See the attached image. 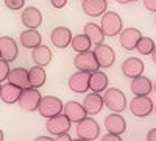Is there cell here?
I'll use <instances>...</instances> for the list:
<instances>
[{
    "mask_svg": "<svg viewBox=\"0 0 156 141\" xmlns=\"http://www.w3.org/2000/svg\"><path fill=\"white\" fill-rule=\"evenodd\" d=\"M36 141H51V138L50 136H37Z\"/></svg>",
    "mask_w": 156,
    "mask_h": 141,
    "instance_id": "cell-38",
    "label": "cell"
},
{
    "mask_svg": "<svg viewBox=\"0 0 156 141\" xmlns=\"http://www.w3.org/2000/svg\"><path fill=\"white\" fill-rule=\"evenodd\" d=\"M108 82H109L108 75L100 69L89 74V89H92V91H95V93L105 91V89L108 88Z\"/></svg>",
    "mask_w": 156,
    "mask_h": 141,
    "instance_id": "cell-22",
    "label": "cell"
},
{
    "mask_svg": "<svg viewBox=\"0 0 156 141\" xmlns=\"http://www.w3.org/2000/svg\"><path fill=\"white\" fill-rule=\"evenodd\" d=\"M89 74L84 71H78L69 77V89L73 93H86L89 89Z\"/></svg>",
    "mask_w": 156,
    "mask_h": 141,
    "instance_id": "cell-12",
    "label": "cell"
},
{
    "mask_svg": "<svg viewBox=\"0 0 156 141\" xmlns=\"http://www.w3.org/2000/svg\"><path fill=\"white\" fill-rule=\"evenodd\" d=\"M22 24L27 28H37L42 24V14L36 6H28L22 11Z\"/></svg>",
    "mask_w": 156,
    "mask_h": 141,
    "instance_id": "cell-18",
    "label": "cell"
},
{
    "mask_svg": "<svg viewBox=\"0 0 156 141\" xmlns=\"http://www.w3.org/2000/svg\"><path fill=\"white\" fill-rule=\"evenodd\" d=\"M129 89L134 96H148L153 91V83L150 79L144 75H137L134 79H131V85H129Z\"/></svg>",
    "mask_w": 156,
    "mask_h": 141,
    "instance_id": "cell-15",
    "label": "cell"
},
{
    "mask_svg": "<svg viewBox=\"0 0 156 141\" xmlns=\"http://www.w3.org/2000/svg\"><path fill=\"white\" fill-rule=\"evenodd\" d=\"M153 89H154V93H156V85H154V88H153Z\"/></svg>",
    "mask_w": 156,
    "mask_h": 141,
    "instance_id": "cell-41",
    "label": "cell"
},
{
    "mask_svg": "<svg viewBox=\"0 0 156 141\" xmlns=\"http://www.w3.org/2000/svg\"><path fill=\"white\" fill-rule=\"evenodd\" d=\"M19 41H20V44H22L23 47L34 49L36 46L42 44V36H41V33H39L36 28H27L25 32L20 33Z\"/></svg>",
    "mask_w": 156,
    "mask_h": 141,
    "instance_id": "cell-23",
    "label": "cell"
},
{
    "mask_svg": "<svg viewBox=\"0 0 156 141\" xmlns=\"http://www.w3.org/2000/svg\"><path fill=\"white\" fill-rule=\"evenodd\" d=\"M19 55V49H17V43L9 36H2L0 38V58L11 63L17 60Z\"/></svg>",
    "mask_w": 156,
    "mask_h": 141,
    "instance_id": "cell-10",
    "label": "cell"
},
{
    "mask_svg": "<svg viewBox=\"0 0 156 141\" xmlns=\"http://www.w3.org/2000/svg\"><path fill=\"white\" fill-rule=\"evenodd\" d=\"M70 46L72 49L75 50V52H84V50H89L90 47H92V44H90L89 38L83 33V35H76V36H72V41H70Z\"/></svg>",
    "mask_w": 156,
    "mask_h": 141,
    "instance_id": "cell-28",
    "label": "cell"
},
{
    "mask_svg": "<svg viewBox=\"0 0 156 141\" xmlns=\"http://www.w3.org/2000/svg\"><path fill=\"white\" fill-rule=\"evenodd\" d=\"M94 55L98 61L100 68H111L115 61V52L112 50L111 46H108L105 43L94 46Z\"/></svg>",
    "mask_w": 156,
    "mask_h": 141,
    "instance_id": "cell-9",
    "label": "cell"
},
{
    "mask_svg": "<svg viewBox=\"0 0 156 141\" xmlns=\"http://www.w3.org/2000/svg\"><path fill=\"white\" fill-rule=\"evenodd\" d=\"M154 49V41L151 38H147V36H140V39L137 41L136 44V50L140 54V55H150Z\"/></svg>",
    "mask_w": 156,
    "mask_h": 141,
    "instance_id": "cell-29",
    "label": "cell"
},
{
    "mask_svg": "<svg viewBox=\"0 0 156 141\" xmlns=\"http://www.w3.org/2000/svg\"><path fill=\"white\" fill-rule=\"evenodd\" d=\"M31 57H33V61L36 63L37 66L44 68V66L50 65V61H51V50L47 46H44V44H39V46H36L33 49Z\"/></svg>",
    "mask_w": 156,
    "mask_h": 141,
    "instance_id": "cell-25",
    "label": "cell"
},
{
    "mask_svg": "<svg viewBox=\"0 0 156 141\" xmlns=\"http://www.w3.org/2000/svg\"><path fill=\"white\" fill-rule=\"evenodd\" d=\"M23 3H25V0H5L6 8L12 9V11H17V9L23 8Z\"/></svg>",
    "mask_w": 156,
    "mask_h": 141,
    "instance_id": "cell-31",
    "label": "cell"
},
{
    "mask_svg": "<svg viewBox=\"0 0 156 141\" xmlns=\"http://www.w3.org/2000/svg\"><path fill=\"white\" fill-rule=\"evenodd\" d=\"M62 113L70 119V122H78L83 118H86L84 107L80 104V102H75V100H69L67 104H64L62 105Z\"/></svg>",
    "mask_w": 156,
    "mask_h": 141,
    "instance_id": "cell-16",
    "label": "cell"
},
{
    "mask_svg": "<svg viewBox=\"0 0 156 141\" xmlns=\"http://www.w3.org/2000/svg\"><path fill=\"white\" fill-rule=\"evenodd\" d=\"M50 39H51V44H53L56 49H66V47L70 46L72 32L67 27H56V28L51 30Z\"/></svg>",
    "mask_w": 156,
    "mask_h": 141,
    "instance_id": "cell-13",
    "label": "cell"
},
{
    "mask_svg": "<svg viewBox=\"0 0 156 141\" xmlns=\"http://www.w3.org/2000/svg\"><path fill=\"white\" fill-rule=\"evenodd\" d=\"M153 100L148 96H136L131 99V104H129V110L134 116L137 118H145L153 111Z\"/></svg>",
    "mask_w": 156,
    "mask_h": 141,
    "instance_id": "cell-8",
    "label": "cell"
},
{
    "mask_svg": "<svg viewBox=\"0 0 156 141\" xmlns=\"http://www.w3.org/2000/svg\"><path fill=\"white\" fill-rule=\"evenodd\" d=\"M101 97H103V105H106V108L111 110L112 113H122L126 108V97L123 91L117 88L105 89V94Z\"/></svg>",
    "mask_w": 156,
    "mask_h": 141,
    "instance_id": "cell-2",
    "label": "cell"
},
{
    "mask_svg": "<svg viewBox=\"0 0 156 141\" xmlns=\"http://www.w3.org/2000/svg\"><path fill=\"white\" fill-rule=\"evenodd\" d=\"M122 17L114 11H105L101 14V20H100V28L103 32V35L108 38H114L122 32Z\"/></svg>",
    "mask_w": 156,
    "mask_h": 141,
    "instance_id": "cell-1",
    "label": "cell"
},
{
    "mask_svg": "<svg viewBox=\"0 0 156 141\" xmlns=\"http://www.w3.org/2000/svg\"><path fill=\"white\" fill-rule=\"evenodd\" d=\"M108 0H83V11L90 17H98L108 9Z\"/></svg>",
    "mask_w": 156,
    "mask_h": 141,
    "instance_id": "cell-21",
    "label": "cell"
},
{
    "mask_svg": "<svg viewBox=\"0 0 156 141\" xmlns=\"http://www.w3.org/2000/svg\"><path fill=\"white\" fill-rule=\"evenodd\" d=\"M120 5H126V3H134V2H137V0H117Z\"/></svg>",
    "mask_w": 156,
    "mask_h": 141,
    "instance_id": "cell-37",
    "label": "cell"
},
{
    "mask_svg": "<svg viewBox=\"0 0 156 141\" xmlns=\"http://www.w3.org/2000/svg\"><path fill=\"white\" fill-rule=\"evenodd\" d=\"M153 110H154V113H156V107H153Z\"/></svg>",
    "mask_w": 156,
    "mask_h": 141,
    "instance_id": "cell-42",
    "label": "cell"
},
{
    "mask_svg": "<svg viewBox=\"0 0 156 141\" xmlns=\"http://www.w3.org/2000/svg\"><path fill=\"white\" fill-rule=\"evenodd\" d=\"M70 119L66 116L64 113H59V114H55L47 119L45 122V129L50 135H59V133H64V132H69L70 130Z\"/></svg>",
    "mask_w": 156,
    "mask_h": 141,
    "instance_id": "cell-7",
    "label": "cell"
},
{
    "mask_svg": "<svg viewBox=\"0 0 156 141\" xmlns=\"http://www.w3.org/2000/svg\"><path fill=\"white\" fill-rule=\"evenodd\" d=\"M73 66L78 71H84V72H94L100 68V65H98V61H97L92 50L78 52L76 57L73 58Z\"/></svg>",
    "mask_w": 156,
    "mask_h": 141,
    "instance_id": "cell-6",
    "label": "cell"
},
{
    "mask_svg": "<svg viewBox=\"0 0 156 141\" xmlns=\"http://www.w3.org/2000/svg\"><path fill=\"white\" fill-rule=\"evenodd\" d=\"M150 55H151V61H153L154 65H156V46H154V49H153V52H151Z\"/></svg>",
    "mask_w": 156,
    "mask_h": 141,
    "instance_id": "cell-39",
    "label": "cell"
},
{
    "mask_svg": "<svg viewBox=\"0 0 156 141\" xmlns=\"http://www.w3.org/2000/svg\"><path fill=\"white\" fill-rule=\"evenodd\" d=\"M62 102L55 97V96H41V100H39V104H37V111L39 114H41L42 118H51V116H55V114H59L62 113Z\"/></svg>",
    "mask_w": 156,
    "mask_h": 141,
    "instance_id": "cell-4",
    "label": "cell"
},
{
    "mask_svg": "<svg viewBox=\"0 0 156 141\" xmlns=\"http://www.w3.org/2000/svg\"><path fill=\"white\" fill-rule=\"evenodd\" d=\"M45 80H47V74L44 71L42 66H34L28 71V82H30V86L31 88H41L45 85Z\"/></svg>",
    "mask_w": 156,
    "mask_h": 141,
    "instance_id": "cell-26",
    "label": "cell"
},
{
    "mask_svg": "<svg viewBox=\"0 0 156 141\" xmlns=\"http://www.w3.org/2000/svg\"><path fill=\"white\" fill-rule=\"evenodd\" d=\"M83 33L89 38V41L90 44H100L103 43V39H105V35H103L101 28H100V25L94 24V22H89L84 25V28H83Z\"/></svg>",
    "mask_w": 156,
    "mask_h": 141,
    "instance_id": "cell-27",
    "label": "cell"
},
{
    "mask_svg": "<svg viewBox=\"0 0 156 141\" xmlns=\"http://www.w3.org/2000/svg\"><path fill=\"white\" fill-rule=\"evenodd\" d=\"M50 3H51V6H53V8L59 9V8H64V6H66L67 0H50Z\"/></svg>",
    "mask_w": 156,
    "mask_h": 141,
    "instance_id": "cell-34",
    "label": "cell"
},
{
    "mask_svg": "<svg viewBox=\"0 0 156 141\" xmlns=\"http://www.w3.org/2000/svg\"><path fill=\"white\" fill-rule=\"evenodd\" d=\"M8 65H9L8 61H5V60L0 58V83L5 82L6 77H8V72H9V66H8Z\"/></svg>",
    "mask_w": 156,
    "mask_h": 141,
    "instance_id": "cell-30",
    "label": "cell"
},
{
    "mask_svg": "<svg viewBox=\"0 0 156 141\" xmlns=\"http://www.w3.org/2000/svg\"><path fill=\"white\" fill-rule=\"evenodd\" d=\"M83 107L86 110V114H98L103 110V97L100 96V93H89L84 96L83 100Z\"/></svg>",
    "mask_w": 156,
    "mask_h": 141,
    "instance_id": "cell-17",
    "label": "cell"
},
{
    "mask_svg": "<svg viewBox=\"0 0 156 141\" xmlns=\"http://www.w3.org/2000/svg\"><path fill=\"white\" fill-rule=\"evenodd\" d=\"M55 139L56 141H72L69 132H64V133H59V135H55Z\"/></svg>",
    "mask_w": 156,
    "mask_h": 141,
    "instance_id": "cell-35",
    "label": "cell"
},
{
    "mask_svg": "<svg viewBox=\"0 0 156 141\" xmlns=\"http://www.w3.org/2000/svg\"><path fill=\"white\" fill-rule=\"evenodd\" d=\"M140 36H142V33L137 28L129 27V28H125L119 33V43L125 50H134L137 41L140 39Z\"/></svg>",
    "mask_w": 156,
    "mask_h": 141,
    "instance_id": "cell-14",
    "label": "cell"
},
{
    "mask_svg": "<svg viewBox=\"0 0 156 141\" xmlns=\"http://www.w3.org/2000/svg\"><path fill=\"white\" fill-rule=\"evenodd\" d=\"M100 135V127L98 124L90 119V118H83L81 121L76 122V136L81 141H95Z\"/></svg>",
    "mask_w": 156,
    "mask_h": 141,
    "instance_id": "cell-3",
    "label": "cell"
},
{
    "mask_svg": "<svg viewBox=\"0 0 156 141\" xmlns=\"http://www.w3.org/2000/svg\"><path fill=\"white\" fill-rule=\"evenodd\" d=\"M144 6L151 11V13H156V0H144Z\"/></svg>",
    "mask_w": 156,
    "mask_h": 141,
    "instance_id": "cell-33",
    "label": "cell"
},
{
    "mask_svg": "<svg viewBox=\"0 0 156 141\" xmlns=\"http://www.w3.org/2000/svg\"><path fill=\"white\" fill-rule=\"evenodd\" d=\"M3 139H5V136H3V132L0 130V141H3Z\"/></svg>",
    "mask_w": 156,
    "mask_h": 141,
    "instance_id": "cell-40",
    "label": "cell"
},
{
    "mask_svg": "<svg viewBox=\"0 0 156 141\" xmlns=\"http://www.w3.org/2000/svg\"><path fill=\"white\" fill-rule=\"evenodd\" d=\"M154 24H156V16H154Z\"/></svg>",
    "mask_w": 156,
    "mask_h": 141,
    "instance_id": "cell-43",
    "label": "cell"
},
{
    "mask_svg": "<svg viewBox=\"0 0 156 141\" xmlns=\"http://www.w3.org/2000/svg\"><path fill=\"white\" fill-rule=\"evenodd\" d=\"M101 141H122V136L108 132V135H103V136H101Z\"/></svg>",
    "mask_w": 156,
    "mask_h": 141,
    "instance_id": "cell-32",
    "label": "cell"
},
{
    "mask_svg": "<svg viewBox=\"0 0 156 141\" xmlns=\"http://www.w3.org/2000/svg\"><path fill=\"white\" fill-rule=\"evenodd\" d=\"M145 139H147V141H156V129H151V130L147 133Z\"/></svg>",
    "mask_w": 156,
    "mask_h": 141,
    "instance_id": "cell-36",
    "label": "cell"
},
{
    "mask_svg": "<svg viewBox=\"0 0 156 141\" xmlns=\"http://www.w3.org/2000/svg\"><path fill=\"white\" fill-rule=\"evenodd\" d=\"M20 94V88L12 85V83H5L0 85V99H2L5 104H16Z\"/></svg>",
    "mask_w": 156,
    "mask_h": 141,
    "instance_id": "cell-24",
    "label": "cell"
},
{
    "mask_svg": "<svg viewBox=\"0 0 156 141\" xmlns=\"http://www.w3.org/2000/svg\"><path fill=\"white\" fill-rule=\"evenodd\" d=\"M41 100V93L37 91V88H23L20 89V94H19V107L25 111H34L37 108V104Z\"/></svg>",
    "mask_w": 156,
    "mask_h": 141,
    "instance_id": "cell-5",
    "label": "cell"
},
{
    "mask_svg": "<svg viewBox=\"0 0 156 141\" xmlns=\"http://www.w3.org/2000/svg\"><path fill=\"white\" fill-rule=\"evenodd\" d=\"M120 69H122V74L125 77H128V79H134V77L144 74L145 66H144V61H142V60H139L136 57H129V58H126L122 63Z\"/></svg>",
    "mask_w": 156,
    "mask_h": 141,
    "instance_id": "cell-11",
    "label": "cell"
},
{
    "mask_svg": "<svg viewBox=\"0 0 156 141\" xmlns=\"http://www.w3.org/2000/svg\"><path fill=\"white\" fill-rule=\"evenodd\" d=\"M105 127L109 133L122 135L126 130V121L120 116V113H111L105 119Z\"/></svg>",
    "mask_w": 156,
    "mask_h": 141,
    "instance_id": "cell-19",
    "label": "cell"
},
{
    "mask_svg": "<svg viewBox=\"0 0 156 141\" xmlns=\"http://www.w3.org/2000/svg\"><path fill=\"white\" fill-rule=\"evenodd\" d=\"M6 80L12 85L19 86L20 89L23 88H28L30 82H28V71L25 68H14V69H9Z\"/></svg>",
    "mask_w": 156,
    "mask_h": 141,
    "instance_id": "cell-20",
    "label": "cell"
}]
</instances>
